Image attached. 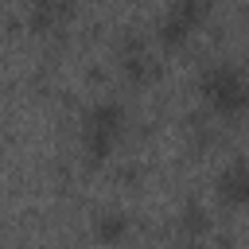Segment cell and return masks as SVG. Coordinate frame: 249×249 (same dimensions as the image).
<instances>
[{"label": "cell", "instance_id": "obj_1", "mask_svg": "<svg viewBox=\"0 0 249 249\" xmlns=\"http://www.w3.org/2000/svg\"><path fill=\"white\" fill-rule=\"evenodd\" d=\"M202 89H206V97L214 101V109H222V113H237V109L249 101V86H245V78H241L233 66H214V70L206 74Z\"/></svg>", "mask_w": 249, "mask_h": 249}, {"label": "cell", "instance_id": "obj_2", "mask_svg": "<svg viewBox=\"0 0 249 249\" xmlns=\"http://www.w3.org/2000/svg\"><path fill=\"white\" fill-rule=\"evenodd\" d=\"M222 195L230 202H249V163H237L222 175Z\"/></svg>", "mask_w": 249, "mask_h": 249}, {"label": "cell", "instance_id": "obj_3", "mask_svg": "<svg viewBox=\"0 0 249 249\" xmlns=\"http://www.w3.org/2000/svg\"><path fill=\"white\" fill-rule=\"evenodd\" d=\"M195 16H198V8H175V12L167 16V23H163V31H167V39H179L183 31H191V23H195Z\"/></svg>", "mask_w": 249, "mask_h": 249}]
</instances>
